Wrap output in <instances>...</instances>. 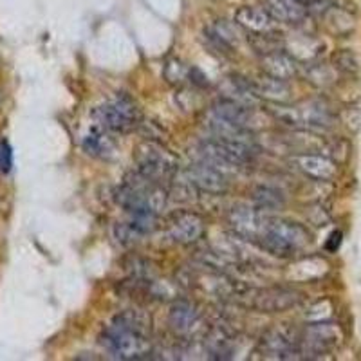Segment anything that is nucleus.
<instances>
[{"label": "nucleus", "instance_id": "obj_1", "mask_svg": "<svg viewBox=\"0 0 361 361\" xmlns=\"http://www.w3.org/2000/svg\"><path fill=\"white\" fill-rule=\"evenodd\" d=\"M103 347L119 360H140L150 353L148 325L140 314L128 311L118 316L102 334Z\"/></svg>", "mask_w": 361, "mask_h": 361}, {"label": "nucleus", "instance_id": "obj_2", "mask_svg": "<svg viewBox=\"0 0 361 361\" xmlns=\"http://www.w3.org/2000/svg\"><path fill=\"white\" fill-rule=\"evenodd\" d=\"M255 243H259L262 250L275 257L291 259L309 246L311 233L302 224L262 215Z\"/></svg>", "mask_w": 361, "mask_h": 361}, {"label": "nucleus", "instance_id": "obj_3", "mask_svg": "<svg viewBox=\"0 0 361 361\" xmlns=\"http://www.w3.org/2000/svg\"><path fill=\"white\" fill-rule=\"evenodd\" d=\"M267 112L283 125L296 130L322 132L329 130L336 123V114L322 99H309V102H300L295 105L275 103L273 107L267 109Z\"/></svg>", "mask_w": 361, "mask_h": 361}, {"label": "nucleus", "instance_id": "obj_4", "mask_svg": "<svg viewBox=\"0 0 361 361\" xmlns=\"http://www.w3.org/2000/svg\"><path fill=\"white\" fill-rule=\"evenodd\" d=\"M98 125L114 134H128L141 123L140 105L127 94H116L94 111Z\"/></svg>", "mask_w": 361, "mask_h": 361}, {"label": "nucleus", "instance_id": "obj_5", "mask_svg": "<svg viewBox=\"0 0 361 361\" xmlns=\"http://www.w3.org/2000/svg\"><path fill=\"white\" fill-rule=\"evenodd\" d=\"M343 340L341 329L336 324L329 322H318L311 324L300 334V353L320 356L334 350Z\"/></svg>", "mask_w": 361, "mask_h": 361}, {"label": "nucleus", "instance_id": "obj_6", "mask_svg": "<svg viewBox=\"0 0 361 361\" xmlns=\"http://www.w3.org/2000/svg\"><path fill=\"white\" fill-rule=\"evenodd\" d=\"M135 161H137L140 172L157 183H163V179H170L176 172V161L169 152H164L159 145H141L135 154Z\"/></svg>", "mask_w": 361, "mask_h": 361}, {"label": "nucleus", "instance_id": "obj_7", "mask_svg": "<svg viewBox=\"0 0 361 361\" xmlns=\"http://www.w3.org/2000/svg\"><path fill=\"white\" fill-rule=\"evenodd\" d=\"M291 163L309 179L322 183L333 180L338 176V163L325 154H295Z\"/></svg>", "mask_w": 361, "mask_h": 361}, {"label": "nucleus", "instance_id": "obj_8", "mask_svg": "<svg viewBox=\"0 0 361 361\" xmlns=\"http://www.w3.org/2000/svg\"><path fill=\"white\" fill-rule=\"evenodd\" d=\"M302 302V295L298 291L286 288H271L255 293L253 307L262 312H282L296 307Z\"/></svg>", "mask_w": 361, "mask_h": 361}, {"label": "nucleus", "instance_id": "obj_9", "mask_svg": "<svg viewBox=\"0 0 361 361\" xmlns=\"http://www.w3.org/2000/svg\"><path fill=\"white\" fill-rule=\"evenodd\" d=\"M204 233V221L193 212L176 214L169 222V237L177 244H193Z\"/></svg>", "mask_w": 361, "mask_h": 361}, {"label": "nucleus", "instance_id": "obj_10", "mask_svg": "<svg viewBox=\"0 0 361 361\" xmlns=\"http://www.w3.org/2000/svg\"><path fill=\"white\" fill-rule=\"evenodd\" d=\"M169 324L173 333L180 336H192L202 327V316L199 309L190 302H177L172 305L169 314Z\"/></svg>", "mask_w": 361, "mask_h": 361}, {"label": "nucleus", "instance_id": "obj_11", "mask_svg": "<svg viewBox=\"0 0 361 361\" xmlns=\"http://www.w3.org/2000/svg\"><path fill=\"white\" fill-rule=\"evenodd\" d=\"M264 9L275 22L282 24H300L309 15V8L304 0H264Z\"/></svg>", "mask_w": 361, "mask_h": 361}, {"label": "nucleus", "instance_id": "obj_12", "mask_svg": "<svg viewBox=\"0 0 361 361\" xmlns=\"http://www.w3.org/2000/svg\"><path fill=\"white\" fill-rule=\"evenodd\" d=\"M235 22L246 29L247 33L255 35L271 33L275 29V20L264 8H250V6L238 8L235 13Z\"/></svg>", "mask_w": 361, "mask_h": 361}, {"label": "nucleus", "instance_id": "obj_13", "mask_svg": "<svg viewBox=\"0 0 361 361\" xmlns=\"http://www.w3.org/2000/svg\"><path fill=\"white\" fill-rule=\"evenodd\" d=\"M247 83H250V89L255 94V98H264L271 103H286L289 96H291L288 82L273 78L269 74H264L262 78L253 80V82L247 80Z\"/></svg>", "mask_w": 361, "mask_h": 361}, {"label": "nucleus", "instance_id": "obj_14", "mask_svg": "<svg viewBox=\"0 0 361 361\" xmlns=\"http://www.w3.org/2000/svg\"><path fill=\"white\" fill-rule=\"evenodd\" d=\"M82 147L89 156L98 157V159H111L116 154V145L109 135V130L98 123L87 132L82 141Z\"/></svg>", "mask_w": 361, "mask_h": 361}, {"label": "nucleus", "instance_id": "obj_15", "mask_svg": "<svg viewBox=\"0 0 361 361\" xmlns=\"http://www.w3.org/2000/svg\"><path fill=\"white\" fill-rule=\"evenodd\" d=\"M262 71L264 74H269L273 78L283 80V82H289L293 76H296V66L295 58L291 54H288L286 51H271V53L264 54L262 56Z\"/></svg>", "mask_w": 361, "mask_h": 361}, {"label": "nucleus", "instance_id": "obj_16", "mask_svg": "<svg viewBox=\"0 0 361 361\" xmlns=\"http://www.w3.org/2000/svg\"><path fill=\"white\" fill-rule=\"evenodd\" d=\"M190 177H192L193 185L201 186V188L206 190V192L221 193L224 192L226 186H228L224 176L215 169L214 163L208 164L206 161L204 163L193 164L192 169H190Z\"/></svg>", "mask_w": 361, "mask_h": 361}, {"label": "nucleus", "instance_id": "obj_17", "mask_svg": "<svg viewBox=\"0 0 361 361\" xmlns=\"http://www.w3.org/2000/svg\"><path fill=\"white\" fill-rule=\"evenodd\" d=\"M334 63H336L338 69L343 71V73H356L357 71L356 56H354L353 53H349V51H343V53L336 54V56H334Z\"/></svg>", "mask_w": 361, "mask_h": 361}, {"label": "nucleus", "instance_id": "obj_18", "mask_svg": "<svg viewBox=\"0 0 361 361\" xmlns=\"http://www.w3.org/2000/svg\"><path fill=\"white\" fill-rule=\"evenodd\" d=\"M257 201H259L260 208H275V206L282 204V197L280 193L276 195V192H271L267 188H260L257 192Z\"/></svg>", "mask_w": 361, "mask_h": 361}, {"label": "nucleus", "instance_id": "obj_19", "mask_svg": "<svg viewBox=\"0 0 361 361\" xmlns=\"http://www.w3.org/2000/svg\"><path fill=\"white\" fill-rule=\"evenodd\" d=\"M13 169V148L8 140L0 141V172L9 173Z\"/></svg>", "mask_w": 361, "mask_h": 361}, {"label": "nucleus", "instance_id": "obj_20", "mask_svg": "<svg viewBox=\"0 0 361 361\" xmlns=\"http://www.w3.org/2000/svg\"><path fill=\"white\" fill-rule=\"evenodd\" d=\"M341 240H343V233H341L340 230L333 231V233L329 235L327 243H325V250H327L329 253H336L341 246Z\"/></svg>", "mask_w": 361, "mask_h": 361}]
</instances>
